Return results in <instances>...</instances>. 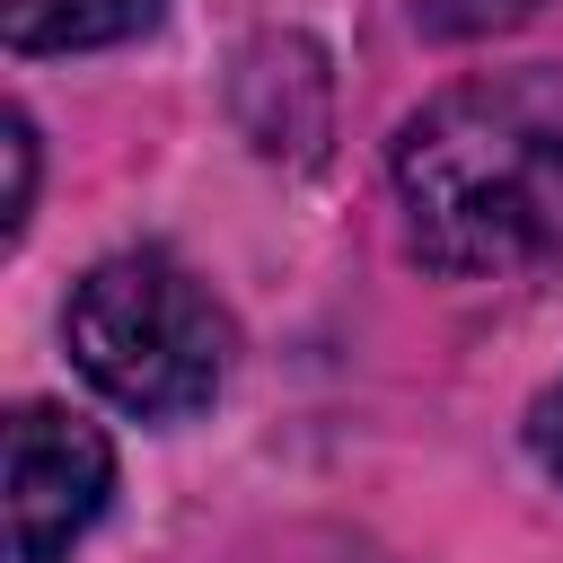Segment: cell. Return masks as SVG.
Instances as JSON below:
<instances>
[{
    "label": "cell",
    "instance_id": "cell-2",
    "mask_svg": "<svg viewBox=\"0 0 563 563\" xmlns=\"http://www.w3.org/2000/svg\"><path fill=\"white\" fill-rule=\"evenodd\" d=\"M62 334H70L79 378L141 422H185L229 378L220 299L158 246H123V255L88 264L62 308Z\"/></svg>",
    "mask_w": 563,
    "mask_h": 563
},
{
    "label": "cell",
    "instance_id": "cell-5",
    "mask_svg": "<svg viewBox=\"0 0 563 563\" xmlns=\"http://www.w3.org/2000/svg\"><path fill=\"white\" fill-rule=\"evenodd\" d=\"M0 150H9V202H0V238H18L26 229V211H35V123L9 106L0 114Z\"/></svg>",
    "mask_w": 563,
    "mask_h": 563
},
{
    "label": "cell",
    "instance_id": "cell-3",
    "mask_svg": "<svg viewBox=\"0 0 563 563\" xmlns=\"http://www.w3.org/2000/svg\"><path fill=\"white\" fill-rule=\"evenodd\" d=\"M0 484H9L0 493V510H9L0 554L9 563H62L97 528V510L114 493V449H106L97 422H79L62 405H18L9 413V466H0Z\"/></svg>",
    "mask_w": 563,
    "mask_h": 563
},
{
    "label": "cell",
    "instance_id": "cell-1",
    "mask_svg": "<svg viewBox=\"0 0 563 563\" xmlns=\"http://www.w3.org/2000/svg\"><path fill=\"white\" fill-rule=\"evenodd\" d=\"M405 238L431 273H519L563 255V97L545 79L440 88L396 132Z\"/></svg>",
    "mask_w": 563,
    "mask_h": 563
},
{
    "label": "cell",
    "instance_id": "cell-6",
    "mask_svg": "<svg viewBox=\"0 0 563 563\" xmlns=\"http://www.w3.org/2000/svg\"><path fill=\"white\" fill-rule=\"evenodd\" d=\"M528 449H537L545 475H563V378L537 396V413H528Z\"/></svg>",
    "mask_w": 563,
    "mask_h": 563
},
{
    "label": "cell",
    "instance_id": "cell-4",
    "mask_svg": "<svg viewBox=\"0 0 563 563\" xmlns=\"http://www.w3.org/2000/svg\"><path fill=\"white\" fill-rule=\"evenodd\" d=\"M167 0H0V35L18 53H88L158 26Z\"/></svg>",
    "mask_w": 563,
    "mask_h": 563
}]
</instances>
